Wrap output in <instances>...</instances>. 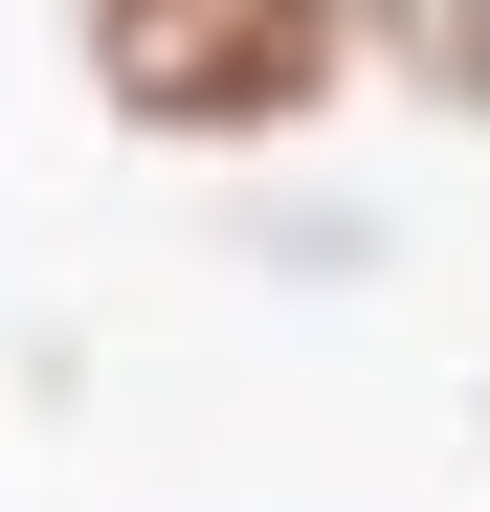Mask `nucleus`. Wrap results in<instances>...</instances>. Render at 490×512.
<instances>
[{
  "mask_svg": "<svg viewBox=\"0 0 490 512\" xmlns=\"http://www.w3.org/2000/svg\"><path fill=\"white\" fill-rule=\"evenodd\" d=\"M67 90H90L134 156H312L357 112V0H45Z\"/></svg>",
  "mask_w": 490,
  "mask_h": 512,
  "instance_id": "obj_1",
  "label": "nucleus"
},
{
  "mask_svg": "<svg viewBox=\"0 0 490 512\" xmlns=\"http://www.w3.org/2000/svg\"><path fill=\"white\" fill-rule=\"evenodd\" d=\"M357 90L424 134H490V0H357Z\"/></svg>",
  "mask_w": 490,
  "mask_h": 512,
  "instance_id": "obj_2",
  "label": "nucleus"
},
{
  "mask_svg": "<svg viewBox=\"0 0 490 512\" xmlns=\"http://www.w3.org/2000/svg\"><path fill=\"white\" fill-rule=\"evenodd\" d=\"M468 446H490V401H468Z\"/></svg>",
  "mask_w": 490,
  "mask_h": 512,
  "instance_id": "obj_3",
  "label": "nucleus"
}]
</instances>
